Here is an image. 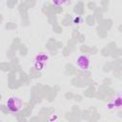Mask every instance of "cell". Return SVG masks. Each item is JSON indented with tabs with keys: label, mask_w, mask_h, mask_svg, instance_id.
Instances as JSON below:
<instances>
[{
	"label": "cell",
	"mask_w": 122,
	"mask_h": 122,
	"mask_svg": "<svg viewBox=\"0 0 122 122\" xmlns=\"http://www.w3.org/2000/svg\"><path fill=\"white\" fill-rule=\"evenodd\" d=\"M76 65L78 66V68L81 71H88L89 67H90V58L88 55L85 54H80L77 58H76Z\"/></svg>",
	"instance_id": "3957f363"
},
{
	"label": "cell",
	"mask_w": 122,
	"mask_h": 122,
	"mask_svg": "<svg viewBox=\"0 0 122 122\" xmlns=\"http://www.w3.org/2000/svg\"><path fill=\"white\" fill-rule=\"evenodd\" d=\"M48 60H49V55L47 53L40 52V53L36 54V56L34 57V61H33L34 68L37 71H42L45 68V65Z\"/></svg>",
	"instance_id": "7a4b0ae2"
},
{
	"label": "cell",
	"mask_w": 122,
	"mask_h": 122,
	"mask_svg": "<svg viewBox=\"0 0 122 122\" xmlns=\"http://www.w3.org/2000/svg\"><path fill=\"white\" fill-rule=\"evenodd\" d=\"M6 106L10 112L16 113V112H19L23 109L24 102L18 96H10L8 98V100L6 102Z\"/></svg>",
	"instance_id": "6da1fadb"
},
{
	"label": "cell",
	"mask_w": 122,
	"mask_h": 122,
	"mask_svg": "<svg viewBox=\"0 0 122 122\" xmlns=\"http://www.w3.org/2000/svg\"><path fill=\"white\" fill-rule=\"evenodd\" d=\"M51 1L55 7H60V6H63L67 0H51Z\"/></svg>",
	"instance_id": "5b68a950"
},
{
	"label": "cell",
	"mask_w": 122,
	"mask_h": 122,
	"mask_svg": "<svg viewBox=\"0 0 122 122\" xmlns=\"http://www.w3.org/2000/svg\"><path fill=\"white\" fill-rule=\"evenodd\" d=\"M112 106L113 107H116V108H120V106H121V98H120V96H117L112 101Z\"/></svg>",
	"instance_id": "277c9868"
}]
</instances>
